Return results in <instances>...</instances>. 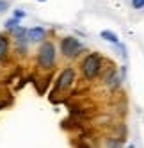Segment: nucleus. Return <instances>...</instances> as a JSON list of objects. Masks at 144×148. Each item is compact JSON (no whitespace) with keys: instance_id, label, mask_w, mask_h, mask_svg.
Listing matches in <instances>:
<instances>
[{"instance_id":"obj_7","label":"nucleus","mask_w":144,"mask_h":148,"mask_svg":"<svg viewBox=\"0 0 144 148\" xmlns=\"http://www.w3.org/2000/svg\"><path fill=\"white\" fill-rule=\"evenodd\" d=\"M100 38H103L105 41H109V43L119 45V38H118L116 32H112V30H101V32H100Z\"/></svg>"},{"instance_id":"obj_8","label":"nucleus","mask_w":144,"mask_h":148,"mask_svg":"<svg viewBox=\"0 0 144 148\" xmlns=\"http://www.w3.org/2000/svg\"><path fill=\"white\" fill-rule=\"evenodd\" d=\"M105 146L107 148H121L123 146V139H119V137H107Z\"/></svg>"},{"instance_id":"obj_9","label":"nucleus","mask_w":144,"mask_h":148,"mask_svg":"<svg viewBox=\"0 0 144 148\" xmlns=\"http://www.w3.org/2000/svg\"><path fill=\"white\" fill-rule=\"evenodd\" d=\"M20 27V20L18 18H11V20H7V22H5V30H16Z\"/></svg>"},{"instance_id":"obj_11","label":"nucleus","mask_w":144,"mask_h":148,"mask_svg":"<svg viewBox=\"0 0 144 148\" xmlns=\"http://www.w3.org/2000/svg\"><path fill=\"white\" fill-rule=\"evenodd\" d=\"M7 7H9V2H7V0H0V13L5 11Z\"/></svg>"},{"instance_id":"obj_10","label":"nucleus","mask_w":144,"mask_h":148,"mask_svg":"<svg viewBox=\"0 0 144 148\" xmlns=\"http://www.w3.org/2000/svg\"><path fill=\"white\" fill-rule=\"evenodd\" d=\"M133 9H142L144 7V0H132Z\"/></svg>"},{"instance_id":"obj_14","label":"nucleus","mask_w":144,"mask_h":148,"mask_svg":"<svg viewBox=\"0 0 144 148\" xmlns=\"http://www.w3.org/2000/svg\"><path fill=\"white\" fill-rule=\"evenodd\" d=\"M39 2H45V0H39Z\"/></svg>"},{"instance_id":"obj_5","label":"nucleus","mask_w":144,"mask_h":148,"mask_svg":"<svg viewBox=\"0 0 144 148\" xmlns=\"http://www.w3.org/2000/svg\"><path fill=\"white\" fill-rule=\"evenodd\" d=\"M45 38H46V30L43 27H32L27 30V41L37 43V41H43Z\"/></svg>"},{"instance_id":"obj_12","label":"nucleus","mask_w":144,"mask_h":148,"mask_svg":"<svg viewBox=\"0 0 144 148\" xmlns=\"http://www.w3.org/2000/svg\"><path fill=\"white\" fill-rule=\"evenodd\" d=\"M25 16V11H20V9H16L14 11V18H18V20H22Z\"/></svg>"},{"instance_id":"obj_2","label":"nucleus","mask_w":144,"mask_h":148,"mask_svg":"<svg viewBox=\"0 0 144 148\" xmlns=\"http://www.w3.org/2000/svg\"><path fill=\"white\" fill-rule=\"evenodd\" d=\"M100 71H101V57L98 54H89L82 61V73H84L86 80L96 79Z\"/></svg>"},{"instance_id":"obj_1","label":"nucleus","mask_w":144,"mask_h":148,"mask_svg":"<svg viewBox=\"0 0 144 148\" xmlns=\"http://www.w3.org/2000/svg\"><path fill=\"white\" fill-rule=\"evenodd\" d=\"M55 57H57V52H55L54 43L45 41L39 47V52H37V66L41 70H50L55 64Z\"/></svg>"},{"instance_id":"obj_13","label":"nucleus","mask_w":144,"mask_h":148,"mask_svg":"<svg viewBox=\"0 0 144 148\" xmlns=\"http://www.w3.org/2000/svg\"><path fill=\"white\" fill-rule=\"evenodd\" d=\"M128 148H135V146H133V145H130V146H128Z\"/></svg>"},{"instance_id":"obj_6","label":"nucleus","mask_w":144,"mask_h":148,"mask_svg":"<svg viewBox=\"0 0 144 148\" xmlns=\"http://www.w3.org/2000/svg\"><path fill=\"white\" fill-rule=\"evenodd\" d=\"M9 54V38L5 34H0V61H4Z\"/></svg>"},{"instance_id":"obj_4","label":"nucleus","mask_w":144,"mask_h":148,"mask_svg":"<svg viewBox=\"0 0 144 148\" xmlns=\"http://www.w3.org/2000/svg\"><path fill=\"white\" fill-rule=\"evenodd\" d=\"M73 82H75V70L68 66L59 73L57 82H55V91H66L73 86Z\"/></svg>"},{"instance_id":"obj_3","label":"nucleus","mask_w":144,"mask_h":148,"mask_svg":"<svg viewBox=\"0 0 144 148\" xmlns=\"http://www.w3.org/2000/svg\"><path fill=\"white\" fill-rule=\"evenodd\" d=\"M60 52H62L64 57L73 59L82 52V43L73 36H66V38L60 39Z\"/></svg>"}]
</instances>
